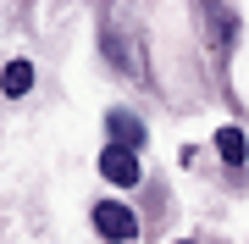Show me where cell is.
<instances>
[{"mask_svg":"<svg viewBox=\"0 0 249 244\" xmlns=\"http://www.w3.org/2000/svg\"><path fill=\"white\" fill-rule=\"evenodd\" d=\"M94 227H100L106 244H133L139 239V217L122 206V200H100L94 206Z\"/></svg>","mask_w":249,"mask_h":244,"instance_id":"6da1fadb","label":"cell"},{"mask_svg":"<svg viewBox=\"0 0 249 244\" xmlns=\"http://www.w3.org/2000/svg\"><path fill=\"white\" fill-rule=\"evenodd\" d=\"M100 178L116 183V189H133V183L144 178V161L133 150H122V145H106V150H100Z\"/></svg>","mask_w":249,"mask_h":244,"instance_id":"7a4b0ae2","label":"cell"},{"mask_svg":"<svg viewBox=\"0 0 249 244\" xmlns=\"http://www.w3.org/2000/svg\"><path fill=\"white\" fill-rule=\"evenodd\" d=\"M106 128H111V145H122V150H139L144 145V122L133 117V111H111Z\"/></svg>","mask_w":249,"mask_h":244,"instance_id":"3957f363","label":"cell"},{"mask_svg":"<svg viewBox=\"0 0 249 244\" xmlns=\"http://www.w3.org/2000/svg\"><path fill=\"white\" fill-rule=\"evenodd\" d=\"M216 155L238 172L244 161H249V139H244V128H216Z\"/></svg>","mask_w":249,"mask_h":244,"instance_id":"277c9868","label":"cell"},{"mask_svg":"<svg viewBox=\"0 0 249 244\" xmlns=\"http://www.w3.org/2000/svg\"><path fill=\"white\" fill-rule=\"evenodd\" d=\"M34 89V61H6V73H0V94L6 100H22Z\"/></svg>","mask_w":249,"mask_h":244,"instance_id":"5b68a950","label":"cell"},{"mask_svg":"<svg viewBox=\"0 0 249 244\" xmlns=\"http://www.w3.org/2000/svg\"><path fill=\"white\" fill-rule=\"evenodd\" d=\"M211 34H216V45H227V39L238 34V17H232V11H211Z\"/></svg>","mask_w":249,"mask_h":244,"instance_id":"8992f818","label":"cell"},{"mask_svg":"<svg viewBox=\"0 0 249 244\" xmlns=\"http://www.w3.org/2000/svg\"><path fill=\"white\" fill-rule=\"evenodd\" d=\"M178 244H194V239H178Z\"/></svg>","mask_w":249,"mask_h":244,"instance_id":"52a82bcc","label":"cell"}]
</instances>
